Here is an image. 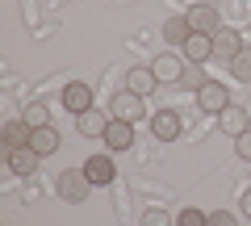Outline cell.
<instances>
[{"label":"cell","mask_w":251,"mask_h":226,"mask_svg":"<svg viewBox=\"0 0 251 226\" xmlns=\"http://www.w3.org/2000/svg\"><path fill=\"white\" fill-rule=\"evenodd\" d=\"M92 189H97V184L88 180V172H84V168H67V172H59V184H54V193H59L67 205H80V201H88Z\"/></svg>","instance_id":"cell-1"},{"label":"cell","mask_w":251,"mask_h":226,"mask_svg":"<svg viewBox=\"0 0 251 226\" xmlns=\"http://www.w3.org/2000/svg\"><path fill=\"white\" fill-rule=\"evenodd\" d=\"M143 100H147V97H138V92H117V97L109 100V113H113V118H122V122H130V126H134L138 118H147V109H143Z\"/></svg>","instance_id":"cell-2"},{"label":"cell","mask_w":251,"mask_h":226,"mask_svg":"<svg viewBox=\"0 0 251 226\" xmlns=\"http://www.w3.org/2000/svg\"><path fill=\"white\" fill-rule=\"evenodd\" d=\"M184 17H188V25H193V34H209L214 38L218 29H222V13H218L214 4H193Z\"/></svg>","instance_id":"cell-3"},{"label":"cell","mask_w":251,"mask_h":226,"mask_svg":"<svg viewBox=\"0 0 251 226\" xmlns=\"http://www.w3.org/2000/svg\"><path fill=\"white\" fill-rule=\"evenodd\" d=\"M197 105H201V113H222V109H230V88L222 80H209L197 92Z\"/></svg>","instance_id":"cell-4"},{"label":"cell","mask_w":251,"mask_h":226,"mask_svg":"<svg viewBox=\"0 0 251 226\" xmlns=\"http://www.w3.org/2000/svg\"><path fill=\"white\" fill-rule=\"evenodd\" d=\"M184 54H172V50H163L159 59L151 63V72H155V80L159 84H180V75H184Z\"/></svg>","instance_id":"cell-5"},{"label":"cell","mask_w":251,"mask_h":226,"mask_svg":"<svg viewBox=\"0 0 251 226\" xmlns=\"http://www.w3.org/2000/svg\"><path fill=\"white\" fill-rule=\"evenodd\" d=\"M63 109H67V113H75V118H80V113H88V109H92V88H88L84 80H72L67 88H63Z\"/></svg>","instance_id":"cell-6"},{"label":"cell","mask_w":251,"mask_h":226,"mask_svg":"<svg viewBox=\"0 0 251 226\" xmlns=\"http://www.w3.org/2000/svg\"><path fill=\"white\" fill-rule=\"evenodd\" d=\"M84 172H88V180L97 184V189H105V184L117 180V168H113L109 155H88V159H84Z\"/></svg>","instance_id":"cell-7"},{"label":"cell","mask_w":251,"mask_h":226,"mask_svg":"<svg viewBox=\"0 0 251 226\" xmlns=\"http://www.w3.org/2000/svg\"><path fill=\"white\" fill-rule=\"evenodd\" d=\"M109 122H113V113H100V109L92 105L88 113H80V118H75V130H80L84 138H105Z\"/></svg>","instance_id":"cell-8"},{"label":"cell","mask_w":251,"mask_h":226,"mask_svg":"<svg viewBox=\"0 0 251 226\" xmlns=\"http://www.w3.org/2000/svg\"><path fill=\"white\" fill-rule=\"evenodd\" d=\"M239 50H243V34H239V29H230V25H222V29L214 34V59L230 63Z\"/></svg>","instance_id":"cell-9"},{"label":"cell","mask_w":251,"mask_h":226,"mask_svg":"<svg viewBox=\"0 0 251 226\" xmlns=\"http://www.w3.org/2000/svg\"><path fill=\"white\" fill-rule=\"evenodd\" d=\"M100 143H105L109 151H130V147H134V126H130V122H122V118H113Z\"/></svg>","instance_id":"cell-10"},{"label":"cell","mask_w":251,"mask_h":226,"mask_svg":"<svg viewBox=\"0 0 251 226\" xmlns=\"http://www.w3.org/2000/svg\"><path fill=\"white\" fill-rule=\"evenodd\" d=\"M151 134L159 138V143H172V138L180 134V113H176V109H159V113H151Z\"/></svg>","instance_id":"cell-11"},{"label":"cell","mask_w":251,"mask_h":226,"mask_svg":"<svg viewBox=\"0 0 251 226\" xmlns=\"http://www.w3.org/2000/svg\"><path fill=\"white\" fill-rule=\"evenodd\" d=\"M218 130H222V134H230V138H239V134H247V130H251V118L243 113L239 105H230V109H222V113H218Z\"/></svg>","instance_id":"cell-12"},{"label":"cell","mask_w":251,"mask_h":226,"mask_svg":"<svg viewBox=\"0 0 251 226\" xmlns=\"http://www.w3.org/2000/svg\"><path fill=\"white\" fill-rule=\"evenodd\" d=\"M0 138H4V147H9V151H17V147H29V138H34V126H29L25 118H13V122H4Z\"/></svg>","instance_id":"cell-13"},{"label":"cell","mask_w":251,"mask_h":226,"mask_svg":"<svg viewBox=\"0 0 251 226\" xmlns=\"http://www.w3.org/2000/svg\"><path fill=\"white\" fill-rule=\"evenodd\" d=\"M38 163H42V155H38L34 147H17V151H9V172L13 176H34Z\"/></svg>","instance_id":"cell-14"},{"label":"cell","mask_w":251,"mask_h":226,"mask_svg":"<svg viewBox=\"0 0 251 226\" xmlns=\"http://www.w3.org/2000/svg\"><path fill=\"white\" fill-rule=\"evenodd\" d=\"M180 54H184L188 63H201V67H205L209 59H214V38H209V34H193V38L184 42V50H180Z\"/></svg>","instance_id":"cell-15"},{"label":"cell","mask_w":251,"mask_h":226,"mask_svg":"<svg viewBox=\"0 0 251 226\" xmlns=\"http://www.w3.org/2000/svg\"><path fill=\"white\" fill-rule=\"evenodd\" d=\"M155 88H159V80H155V72H151V67H130V72H126V92L151 97Z\"/></svg>","instance_id":"cell-16"},{"label":"cell","mask_w":251,"mask_h":226,"mask_svg":"<svg viewBox=\"0 0 251 226\" xmlns=\"http://www.w3.org/2000/svg\"><path fill=\"white\" fill-rule=\"evenodd\" d=\"M188 38H193V25H188V17L184 13H176V17H168L163 21V42L168 46H180V50H184V42Z\"/></svg>","instance_id":"cell-17"},{"label":"cell","mask_w":251,"mask_h":226,"mask_svg":"<svg viewBox=\"0 0 251 226\" xmlns=\"http://www.w3.org/2000/svg\"><path fill=\"white\" fill-rule=\"evenodd\" d=\"M59 143H63V138H59V130H54V126H38V130H34V138H29V147H34L42 159L59 151Z\"/></svg>","instance_id":"cell-18"},{"label":"cell","mask_w":251,"mask_h":226,"mask_svg":"<svg viewBox=\"0 0 251 226\" xmlns=\"http://www.w3.org/2000/svg\"><path fill=\"white\" fill-rule=\"evenodd\" d=\"M226 67H230V75H234L239 84H247V80H251V46H243V50L234 54Z\"/></svg>","instance_id":"cell-19"},{"label":"cell","mask_w":251,"mask_h":226,"mask_svg":"<svg viewBox=\"0 0 251 226\" xmlns=\"http://www.w3.org/2000/svg\"><path fill=\"white\" fill-rule=\"evenodd\" d=\"M205 72H201V63H188L184 67V75H180V88H193V92H201V88H205Z\"/></svg>","instance_id":"cell-20"},{"label":"cell","mask_w":251,"mask_h":226,"mask_svg":"<svg viewBox=\"0 0 251 226\" xmlns=\"http://www.w3.org/2000/svg\"><path fill=\"white\" fill-rule=\"evenodd\" d=\"M205 218L209 214H201L197 205H188V209H180V214H176V226H205Z\"/></svg>","instance_id":"cell-21"},{"label":"cell","mask_w":251,"mask_h":226,"mask_svg":"<svg viewBox=\"0 0 251 226\" xmlns=\"http://www.w3.org/2000/svg\"><path fill=\"white\" fill-rule=\"evenodd\" d=\"M143 226H176V218L163 214V209H147V214H143Z\"/></svg>","instance_id":"cell-22"},{"label":"cell","mask_w":251,"mask_h":226,"mask_svg":"<svg viewBox=\"0 0 251 226\" xmlns=\"http://www.w3.org/2000/svg\"><path fill=\"white\" fill-rule=\"evenodd\" d=\"M46 118H50V113H46V105H29V109H25V122H29L34 130H38V126H50Z\"/></svg>","instance_id":"cell-23"},{"label":"cell","mask_w":251,"mask_h":226,"mask_svg":"<svg viewBox=\"0 0 251 226\" xmlns=\"http://www.w3.org/2000/svg\"><path fill=\"white\" fill-rule=\"evenodd\" d=\"M205 226H239V222H234V214H230V209H214V214L205 218Z\"/></svg>","instance_id":"cell-24"},{"label":"cell","mask_w":251,"mask_h":226,"mask_svg":"<svg viewBox=\"0 0 251 226\" xmlns=\"http://www.w3.org/2000/svg\"><path fill=\"white\" fill-rule=\"evenodd\" d=\"M234 151H239V159H247V163H251V130L234 138Z\"/></svg>","instance_id":"cell-25"},{"label":"cell","mask_w":251,"mask_h":226,"mask_svg":"<svg viewBox=\"0 0 251 226\" xmlns=\"http://www.w3.org/2000/svg\"><path fill=\"white\" fill-rule=\"evenodd\" d=\"M239 209H243V214H247V218H251V189H247V193H243V201H239Z\"/></svg>","instance_id":"cell-26"}]
</instances>
